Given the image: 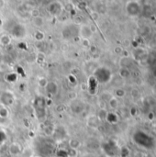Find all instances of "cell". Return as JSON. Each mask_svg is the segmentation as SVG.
<instances>
[{
	"instance_id": "1",
	"label": "cell",
	"mask_w": 156,
	"mask_h": 157,
	"mask_svg": "<svg viewBox=\"0 0 156 157\" xmlns=\"http://www.w3.org/2000/svg\"><path fill=\"white\" fill-rule=\"evenodd\" d=\"M134 141L136 144H138V145L142 146V147H144V148H147V149H151L154 147V139L148 135L147 133L143 132H137L135 134H134Z\"/></svg>"
},
{
	"instance_id": "2",
	"label": "cell",
	"mask_w": 156,
	"mask_h": 157,
	"mask_svg": "<svg viewBox=\"0 0 156 157\" xmlns=\"http://www.w3.org/2000/svg\"><path fill=\"white\" fill-rule=\"evenodd\" d=\"M126 11L131 17H137L142 12V6L138 1H129L126 5Z\"/></svg>"
},
{
	"instance_id": "3",
	"label": "cell",
	"mask_w": 156,
	"mask_h": 157,
	"mask_svg": "<svg viewBox=\"0 0 156 157\" xmlns=\"http://www.w3.org/2000/svg\"><path fill=\"white\" fill-rule=\"evenodd\" d=\"M97 75V80L101 83H107L108 81H110L111 79V74L109 72V70H108L107 68H99L97 69L96 75Z\"/></svg>"
},
{
	"instance_id": "4",
	"label": "cell",
	"mask_w": 156,
	"mask_h": 157,
	"mask_svg": "<svg viewBox=\"0 0 156 157\" xmlns=\"http://www.w3.org/2000/svg\"><path fill=\"white\" fill-rule=\"evenodd\" d=\"M132 55H133L134 59L137 61H143V60H146L148 57L147 52L144 51L143 48H136L132 52Z\"/></svg>"
},
{
	"instance_id": "5",
	"label": "cell",
	"mask_w": 156,
	"mask_h": 157,
	"mask_svg": "<svg viewBox=\"0 0 156 157\" xmlns=\"http://www.w3.org/2000/svg\"><path fill=\"white\" fill-rule=\"evenodd\" d=\"M8 152L11 155L13 156H16L17 155H19L21 153V146L19 144L17 143H13L9 145V148H8Z\"/></svg>"
},
{
	"instance_id": "6",
	"label": "cell",
	"mask_w": 156,
	"mask_h": 157,
	"mask_svg": "<svg viewBox=\"0 0 156 157\" xmlns=\"http://www.w3.org/2000/svg\"><path fill=\"white\" fill-rule=\"evenodd\" d=\"M80 35L84 38V39H88L89 37L92 36V31L90 29V28L88 26H86V25H83L81 26L80 28V31H79Z\"/></svg>"
},
{
	"instance_id": "7",
	"label": "cell",
	"mask_w": 156,
	"mask_h": 157,
	"mask_svg": "<svg viewBox=\"0 0 156 157\" xmlns=\"http://www.w3.org/2000/svg\"><path fill=\"white\" fill-rule=\"evenodd\" d=\"M119 75L122 79H127L131 76V71L127 67H121L119 70Z\"/></svg>"
},
{
	"instance_id": "8",
	"label": "cell",
	"mask_w": 156,
	"mask_h": 157,
	"mask_svg": "<svg viewBox=\"0 0 156 157\" xmlns=\"http://www.w3.org/2000/svg\"><path fill=\"white\" fill-rule=\"evenodd\" d=\"M46 89L50 94L55 95L57 93V90H58V86L54 82H50V83H48V85L46 86Z\"/></svg>"
},
{
	"instance_id": "9",
	"label": "cell",
	"mask_w": 156,
	"mask_h": 157,
	"mask_svg": "<svg viewBox=\"0 0 156 157\" xmlns=\"http://www.w3.org/2000/svg\"><path fill=\"white\" fill-rule=\"evenodd\" d=\"M0 43L4 46H7L11 43V38L7 34H3L0 36Z\"/></svg>"
},
{
	"instance_id": "10",
	"label": "cell",
	"mask_w": 156,
	"mask_h": 157,
	"mask_svg": "<svg viewBox=\"0 0 156 157\" xmlns=\"http://www.w3.org/2000/svg\"><path fill=\"white\" fill-rule=\"evenodd\" d=\"M108 105H109V107H110L112 109H118V107H119V100H118V98H116L115 97H112V98L108 100Z\"/></svg>"
},
{
	"instance_id": "11",
	"label": "cell",
	"mask_w": 156,
	"mask_h": 157,
	"mask_svg": "<svg viewBox=\"0 0 156 157\" xmlns=\"http://www.w3.org/2000/svg\"><path fill=\"white\" fill-rule=\"evenodd\" d=\"M115 96H116L115 97L116 98H122L126 96V91L123 88L119 87L115 90Z\"/></svg>"
},
{
	"instance_id": "12",
	"label": "cell",
	"mask_w": 156,
	"mask_h": 157,
	"mask_svg": "<svg viewBox=\"0 0 156 157\" xmlns=\"http://www.w3.org/2000/svg\"><path fill=\"white\" fill-rule=\"evenodd\" d=\"M33 24L36 26V27H42L44 25V18L42 17H35L33 18Z\"/></svg>"
},
{
	"instance_id": "13",
	"label": "cell",
	"mask_w": 156,
	"mask_h": 157,
	"mask_svg": "<svg viewBox=\"0 0 156 157\" xmlns=\"http://www.w3.org/2000/svg\"><path fill=\"white\" fill-rule=\"evenodd\" d=\"M69 145H70L71 149L76 150V149H78V148L81 146V143H80L79 141H77V140H74V139H73V140H70Z\"/></svg>"
},
{
	"instance_id": "14",
	"label": "cell",
	"mask_w": 156,
	"mask_h": 157,
	"mask_svg": "<svg viewBox=\"0 0 156 157\" xmlns=\"http://www.w3.org/2000/svg\"><path fill=\"white\" fill-rule=\"evenodd\" d=\"M131 98H132L137 99V98H140V96H141V92H140V90H139L138 88H132V89H131Z\"/></svg>"
},
{
	"instance_id": "15",
	"label": "cell",
	"mask_w": 156,
	"mask_h": 157,
	"mask_svg": "<svg viewBox=\"0 0 156 157\" xmlns=\"http://www.w3.org/2000/svg\"><path fill=\"white\" fill-rule=\"evenodd\" d=\"M38 85L40 87H46L48 85V81L44 77H40V78H38Z\"/></svg>"
},
{
	"instance_id": "16",
	"label": "cell",
	"mask_w": 156,
	"mask_h": 157,
	"mask_svg": "<svg viewBox=\"0 0 156 157\" xmlns=\"http://www.w3.org/2000/svg\"><path fill=\"white\" fill-rule=\"evenodd\" d=\"M108 112H107V110L106 109H101L100 110H99V112H98V118L101 120V121H103V120H106L107 119V116H108Z\"/></svg>"
},
{
	"instance_id": "17",
	"label": "cell",
	"mask_w": 156,
	"mask_h": 157,
	"mask_svg": "<svg viewBox=\"0 0 156 157\" xmlns=\"http://www.w3.org/2000/svg\"><path fill=\"white\" fill-rule=\"evenodd\" d=\"M34 37H35V39L38 40V42H39V41H43L44 34H43V32H41V31H37V32L35 33Z\"/></svg>"
},
{
	"instance_id": "18",
	"label": "cell",
	"mask_w": 156,
	"mask_h": 157,
	"mask_svg": "<svg viewBox=\"0 0 156 157\" xmlns=\"http://www.w3.org/2000/svg\"><path fill=\"white\" fill-rule=\"evenodd\" d=\"M9 115V112L6 108H1L0 109V117L1 118H7Z\"/></svg>"
},
{
	"instance_id": "19",
	"label": "cell",
	"mask_w": 156,
	"mask_h": 157,
	"mask_svg": "<svg viewBox=\"0 0 156 157\" xmlns=\"http://www.w3.org/2000/svg\"><path fill=\"white\" fill-rule=\"evenodd\" d=\"M29 13H30V16H31L33 18L40 17V10H39V9H37V8H33V9H31Z\"/></svg>"
},
{
	"instance_id": "20",
	"label": "cell",
	"mask_w": 156,
	"mask_h": 157,
	"mask_svg": "<svg viewBox=\"0 0 156 157\" xmlns=\"http://www.w3.org/2000/svg\"><path fill=\"white\" fill-rule=\"evenodd\" d=\"M82 46L84 48H90V41L88 39H83L82 40Z\"/></svg>"
},
{
	"instance_id": "21",
	"label": "cell",
	"mask_w": 156,
	"mask_h": 157,
	"mask_svg": "<svg viewBox=\"0 0 156 157\" xmlns=\"http://www.w3.org/2000/svg\"><path fill=\"white\" fill-rule=\"evenodd\" d=\"M129 154V149L127 147H123L121 149V157H128Z\"/></svg>"
},
{
	"instance_id": "22",
	"label": "cell",
	"mask_w": 156,
	"mask_h": 157,
	"mask_svg": "<svg viewBox=\"0 0 156 157\" xmlns=\"http://www.w3.org/2000/svg\"><path fill=\"white\" fill-rule=\"evenodd\" d=\"M130 114H131L132 117H135V116H137V115H138V109H137V108H135V107H132V108L130 109Z\"/></svg>"
},
{
	"instance_id": "23",
	"label": "cell",
	"mask_w": 156,
	"mask_h": 157,
	"mask_svg": "<svg viewBox=\"0 0 156 157\" xmlns=\"http://www.w3.org/2000/svg\"><path fill=\"white\" fill-rule=\"evenodd\" d=\"M77 98V94L75 92H70L68 93V98L70 100H74Z\"/></svg>"
},
{
	"instance_id": "24",
	"label": "cell",
	"mask_w": 156,
	"mask_h": 157,
	"mask_svg": "<svg viewBox=\"0 0 156 157\" xmlns=\"http://www.w3.org/2000/svg\"><path fill=\"white\" fill-rule=\"evenodd\" d=\"M114 52H115V53H117V54H121V53L123 52V48L120 47V46H117V47H115Z\"/></svg>"
},
{
	"instance_id": "25",
	"label": "cell",
	"mask_w": 156,
	"mask_h": 157,
	"mask_svg": "<svg viewBox=\"0 0 156 157\" xmlns=\"http://www.w3.org/2000/svg\"><path fill=\"white\" fill-rule=\"evenodd\" d=\"M37 57H38L39 60H40V61L42 62V61L45 59V53H44L43 52H39L38 54H37Z\"/></svg>"
},
{
	"instance_id": "26",
	"label": "cell",
	"mask_w": 156,
	"mask_h": 157,
	"mask_svg": "<svg viewBox=\"0 0 156 157\" xmlns=\"http://www.w3.org/2000/svg\"><path fill=\"white\" fill-rule=\"evenodd\" d=\"M90 16L92 17V18H93L94 20H97L98 17H99L98 12H91V13H90Z\"/></svg>"
},
{
	"instance_id": "27",
	"label": "cell",
	"mask_w": 156,
	"mask_h": 157,
	"mask_svg": "<svg viewBox=\"0 0 156 157\" xmlns=\"http://www.w3.org/2000/svg\"><path fill=\"white\" fill-rule=\"evenodd\" d=\"M101 98H103V100H106V101H108L111 98H112V96H110V95H108L107 93H104L102 96H101Z\"/></svg>"
},
{
	"instance_id": "28",
	"label": "cell",
	"mask_w": 156,
	"mask_h": 157,
	"mask_svg": "<svg viewBox=\"0 0 156 157\" xmlns=\"http://www.w3.org/2000/svg\"><path fill=\"white\" fill-rule=\"evenodd\" d=\"M153 75H154V77L156 78V64L153 67Z\"/></svg>"
},
{
	"instance_id": "29",
	"label": "cell",
	"mask_w": 156,
	"mask_h": 157,
	"mask_svg": "<svg viewBox=\"0 0 156 157\" xmlns=\"http://www.w3.org/2000/svg\"><path fill=\"white\" fill-rule=\"evenodd\" d=\"M96 49H97V48H96L95 46H90V51H91L92 52H95L97 51Z\"/></svg>"
},
{
	"instance_id": "30",
	"label": "cell",
	"mask_w": 156,
	"mask_h": 157,
	"mask_svg": "<svg viewBox=\"0 0 156 157\" xmlns=\"http://www.w3.org/2000/svg\"><path fill=\"white\" fill-rule=\"evenodd\" d=\"M98 157H108V155H100V156Z\"/></svg>"
},
{
	"instance_id": "31",
	"label": "cell",
	"mask_w": 156,
	"mask_h": 157,
	"mask_svg": "<svg viewBox=\"0 0 156 157\" xmlns=\"http://www.w3.org/2000/svg\"><path fill=\"white\" fill-rule=\"evenodd\" d=\"M155 45H156V38H155Z\"/></svg>"
},
{
	"instance_id": "32",
	"label": "cell",
	"mask_w": 156,
	"mask_h": 157,
	"mask_svg": "<svg viewBox=\"0 0 156 157\" xmlns=\"http://www.w3.org/2000/svg\"><path fill=\"white\" fill-rule=\"evenodd\" d=\"M0 157H1V154H0Z\"/></svg>"
}]
</instances>
